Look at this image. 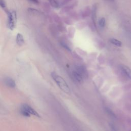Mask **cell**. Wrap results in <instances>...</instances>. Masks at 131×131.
Instances as JSON below:
<instances>
[{
  "instance_id": "1",
  "label": "cell",
  "mask_w": 131,
  "mask_h": 131,
  "mask_svg": "<svg viewBox=\"0 0 131 131\" xmlns=\"http://www.w3.org/2000/svg\"><path fill=\"white\" fill-rule=\"evenodd\" d=\"M51 75L57 85L63 92L67 94L70 93L71 91L70 88L63 78L54 72H52Z\"/></svg>"
},
{
  "instance_id": "2",
  "label": "cell",
  "mask_w": 131,
  "mask_h": 131,
  "mask_svg": "<svg viewBox=\"0 0 131 131\" xmlns=\"http://www.w3.org/2000/svg\"><path fill=\"white\" fill-rule=\"evenodd\" d=\"M20 113L24 116L29 117L33 115L37 117H40V116L33 107L27 103L21 104L19 108Z\"/></svg>"
},
{
  "instance_id": "3",
  "label": "cell",
  "mask_w": 131,
  "mask_h": 131,
  "mask_svg": "<svg viewBox=\"0 0 131 131\" xmlns=\"http://www.w3.org/2000/svg\"><path fill=\"white\" fill-rule=\"evenodd\" d=\"M7 26L8 28L11 30H13L16 25V13L14 11L8 12L7 13Z\"/></svg>"
},
{
  "instance_id": "4",
  "label": "cell",
  "mask_w": 131,
  "mask_h": 131,
  "mask_svg": "<svg viewBox=\"0 0 131 131\" xmlns=\"http://www.w3.org/2000/svg\"><path fill=\"white\" fill-rule=\"evenodd\" d=\"M4 83L7 86L10 88H14L16 86V83L15 80L12 78L9 77H6L4 79Z\"/></svg>"
},
{
  "instance_id": "5",
  "label": "cell",
  "mask_w": 131,
  "mask_h": 131,
  "mask_svg": "<svg viewBox=\"0 0 131 131\" xmlns=\"http://www.w3.org/2000/svg\"><path fill=\"white\" fill-rule=\"evenodd\" d=\"M120 68L122 71L123 73L125 74V75L128 78L131 79V69L127 66L124 64H121Z\"/></svg>"
},
{
  "instance_id": "6",
  "label": "cell",
  "mask_w": 131,
  "mask_h": 131,
  "mask_svg": "<svg viewBox=\"0 0 131 131\" xmlns=\"http://www.w3.org/2000/svg\"><path fill=\"white\" fill-rule=\"evenodd\" d=\"M72 76L73 78L78 82H81L83 80V77L76 70L72 72Z\"/></svg>"
},
{
  "instance_id": "7",
  "label": "cell",
  "mask_w": 131,
  "mask_h": 131,
  "mask_svg": "<svg viewBox=\"0 0 131 131\" xmlns=\"http://www.w3.org/2000/svg\"><path fill=\"white\" fill-rule=\"evenodd\" d=\"M16 41L17 44L19 46H21L25 43V40L22 34L20 33H18L17 34L16 37Z\"/></svg>"
},
{
  "instance_id": "8",
  "label": "cell",
  "mask_w": 131,
  "mask_h": 131,
  "mask_svg": "<svg viewBox=\"0 0 131 131\" xmlns=\"http://www.w3.org/2000/svg\"><path fill=\"white\" fill-rule=\"evenodd\" d=\"M104 110L105 111V112H106V113L109 116H110L112 118H115L116 117V115L114 113V112L109 107H106V106H105L104 107Z\"/></svg>"
},
{
  "instance_id": "9",
  "label": "cell",
  "mask_w": 131,
  "mask_h": 131,
  "mask_svg": "<svg viewBox=\"0 0 131 131\" xmlns=\"http://www.w3.org/2000/svg\"><path fill=\"white\" fill-rule=\"evenodd\" d=\"M110 41L111 43H112L117 47H121L122 45V42L120 41H119V40L116 39L115 38H111L110 39Z\"/></svg>"
},
{
  "instance_id": "10",
  "label": "cell",
  "mask_w": 131,
  "mask_h": 131,
  "mask_svg": "<svg viewBox=\"0 0 131 131\" xmlns=\"http://www.w3.org/2000/svg\"><path fill=\"white\" fill-rule=\"evenodd\" d=\"M111 131H118L115 125L113 123H109L108 124Z\"/></svg>"
},
{
  "instance_id": "11",
  "label": "cell",
  "mask_w": 131,
  "mask_h": 131,
  "mask_svg": "<svg viewBox=\"0 0 131 131\" xmlns=\"http://www.w3.org/2000/svg\"><path fill=\"white\" fill-rule=\"evenodd\" d=\"M51 5L55 8H57L58 7V4L57 0H49Z\"/></svg>"
},
{
  "instance_id": "12",
  "label": "cell",
  "mask_w": 131,
  "mask_h": 131,
  "mask_svg": "<svg viewBox=\"0 0 131 131\" xmlns=\"http://www.w3.org/2000/svg\"><path fill=\"white\" fill-rule=\"evenodd\" d=\"M105 19L104 17H102L99 21V25L100 27H103L105 26Z\"/></svg>"
},
{
  "instance_id": "13",
  "label": "cell",
  "mask_w": 131,
  "mask_h": 131,
  "mask_svg": "<svg viewBox=\"0 0 131 131\" xmlns=\"http://www.w3.org/2000/svg\"><path fill=\"white\" fill-rule=\"evenodd\" d=\"M0 6L3 9L6 8V4L4 0H0Z\"/></svg>"
},
{
  "instance_id": "14",
  "label": "cell",
  "mask_w": 131,
  "mask_h": 131,
  "mask_svg": "<svg viewBox=\"0 0 131 131\" xmlns=\"http://www.w3.org/2000/svg\"><path fill=\"white\" fill-rule=\"evenodd\" d=\"M29 1H31V2H33V3H35V4H38V0H29Z\"/></svg>"
},
{
  "instance_id": "15",
  "label": "cell",
  "mask_w": 131,
  "mask_h": 131,
  "mask_svg": "<svg viewBox=\"0 0 131 131\" xmlns=\"http://www.w3.org/2000/svg\"><path fill=\"white\" fill-rule=\"evenodd\" d=\"M108 1H114V0H108Z\"/></svg>"
}]
</instances>
